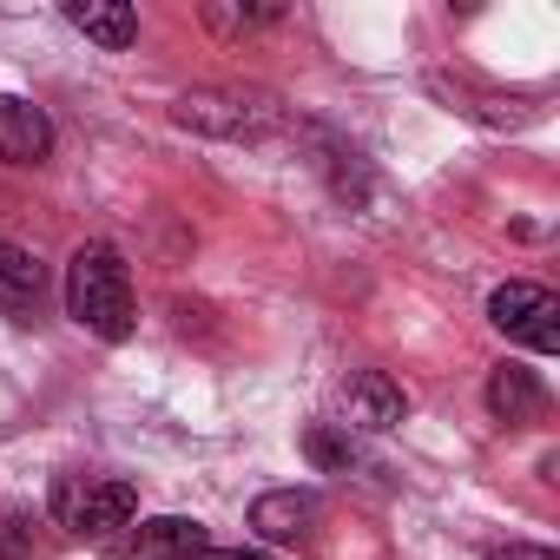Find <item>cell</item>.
I'll return each instance as SVG.
<instances>
[{
	"label": "cell",
	"instance_id": "obj_14",
	"mask_svg": "<svg viewBox=\"0 0 560 560\" xmlns=\"http://www.w3.org/2000/svg\"><path fill=\"white\" fill-rule=\"evenodd\" d=\"M0 560H40V534L27 514H0Z\"/></svg>",
	"mask_w": 560,
	"mask_h": 560
},
{
	"label": "cell",
	"instance_id": "obj_13",
	"mask_svg": "<svg viewBox=\"0 0 560 560\" xmlns=\"http://www.w3.org/2000/svg\"><path fill=\"white\" fill-rule=\"evenodd\" d=\"M304 455H311L324 475H343V468L357 462V442H350V429H330V422H317V429H304Z\"/></svg>",
	"mask_w": 560,
	"mask_h": 560
},
{
	"label": "cell",
	"instance_id": "obj_11",
	"mask_svg": "<svg viewBox=\"0 0 560 560\" xmlns=\"http://www.w3.org/2000/svg\"><path fill=\"white\" fill-rule=\"evenodd\" d=\"M67 21H73L86 40H100L106 54H126V47L139 40V14H132V8H119V0H73Z\"/></svg>",
	"mask_w": 560,
	"mask_h": 560
},
{
	"label": "cell",
	"instance_id": "obj_5",
	"mask_svg": "<svg viewBox=\"0 0 560 560\" xmlns=\"http://www.w3.org/2000/svg\"><path fill=\"white\" fill-rule=\"evenodd\" d=\"M205 547H211V534L191 514H159V521L113 534V560H198Z\"/></svg>",
	"mask_w": 560,
	"mask_h": 560
},
{
	"label": "cell",
	"instance_id": "obj_1",
	"mask_svg": "<svg viewBox=\"0 0 560 560\" xmlns=\"http://www.w3.org/2000/svg\"><path fill=\"white\" fill-rule=\"evenodd\" d=\"M67 317L80 330H93L100 343H126L132 337L139 304H132L126 257L113 244H80L73 250V264H67Z\"/></svg>",
	"mask_w": 560,
	"mask_h": 560
},
{
	"label": "cell",
	"instance_id": "obj_4",
	"mask_svg": "<svg viewBox=\"0 0 560 560\" xmlns=\"http://www.w3.org/2000/svg\"><path fill=\"white\" fill-rule=\"evenodd\" d=\"M488 324L501 330V337H514L521 350H534V357H553L560 350V298L547 291V284H501L494 298H488Z\"/></svg>",
	"mask_w": 560,
	"mask_h": 560
},
{
	"label": "cell",
	"instance_id": "obj_2",
	"mask_svg": "<svg viewBox=\"0 0 560 560\" xmlns=\"http://www.w3.org/2000/svg\"><path fill=\"white\" fill-rule=\"evenodd\" d=\"M172 119L185 132H205V139H231V145H257L284 126V106L277 93H257V86H198L172 106Z\"/></svg>",
	"mask_w": 560,
	"mask_h": 560
},
{
	"label": "cell",
	"instance_id": "obj_10",
	"mask_svg": "<svg viewBox=\"0 0 560 560\" xmlns=\"http://www.w3.org/2000/svg\"><path fill=\"white\" fill-rule=\"evenodd\" d=\"M40 298H47V264L34 250L0 237V311H8V317H34Z\"/></svg>",
	"mask_w": 560,
	"mask_h": 560
},
{
	"label": "cell",
	"instance_id": "obj_12",
	"mask_svg": "<svg viewBox=\"0 0 560 560\" xmlns=\"http://www.w3.org/2000/svg\"><path fill=\"white\" fill-rule=\"evenodd\" d=\"M277 21H284V8H270V0H264V8H224V0H211V8H205V27L224 34V40H250V34H264Z\"/></svg>",
	"mask_w": 560,
	"mask_h": 560
},
{
	"label": "cell",
	"instance_id": "obj_9",
	"mask_svg": "<svg viewBox=\"0 0 560 560\" xmlns=\"http://www.w3.org/2000/svg\"><path fill=\"white\" fill-rule=\"evenodd\" d=\"M488 416H494L501 429L540 422V416H547V383H540L527 363H501V370L488 376Z\"/></svg>",
	"mask_w": 560,
	"mask_h": 560
},
{
	"label": "cell",
	"instance_id": "obj_16",
	"mask_svg": "<svg viewBox=\"0 0 560 560\" xmlns=\"http://www.w3.org/2000/svg\"><path fill=\"white\" fill-rule=\"evenodd\" d=\"M198 560H270L264 547H205Z\"/></svg>",
	"mask_w": 560,
	"mask_h": 560
},
{
	"label": "cell",
	"instance_id": "obj_8",
	"mask_svg": "<svg viewBox=\"0 0 560 560\" xmlns=\"http://www.w3.org/2000/svg\"><path fill=\"white\" fill-rule=\"evenodd\" d=\"M47 152H54L47 113L21 93H0V159L8 165H47Z\"/></svg>",
	"mask_w": 560,
	"mask_h": 560
},
{
	"label": "cell",
	"instance_id": "obj_15",
	"mask_svg": "<svg viewBox=\"0 0 560 560\" xmlns=\"http://www.w3.org/2000/svg\"><path fill=\"white\" fill-rule=\"evenodd\" d=\"M488 560H560L553 547H534V540H508V547H494Z\"/></svg>",
	"mask_w": 560,
	"mask_h": 560
},
{
	"label": "cell",
	"instance_id": "obj_3",
	"mask_svg": "<svg viewBox=\"0 0 560 560\" xmlns=\"http://www.w3.org/2000/svg\"><path fill=\"white\" fill-rule=\"evenodd\" d=\"M47 508H54V521H60L73 540H113V534L132 527L139 488L119 481V475H60Z\"/></svg>",
	"mask_w": 560,
	"mask_h": 560
},
{
	"label": "cell",
	"instance_id": "obj_7",
	"mask_svg": "<svg viewBox=\"0 0 560 560\" xmlns=\"http://www.w3.org/2000/svg\"><path fill=\"white\" fill-rule=\"evenodd\" d=\"M317 494L311 488H270V494H257L250 501V527L264 534V540H277V547H298V540H311L317 534Z\"/></svg>",
	"mask_w": 560,
	"mask_h": 560
},
{
	"label": "cell",
	"instance_id": "obj_6",
	"mask_svg": "<svg viewBox=\"0 0 560 560\" xmlns=\"http://www.w3.org/2000/svg\"><path fill=\"white\" fill-rule=\"evenodd\" d=\"M402 416H409L402 383H389L383 370H350V383H343V429L389 435V429H402Z\"/></svg>",
	"mask_w": 560,
	"mask_h": 560
}]
</instances>
